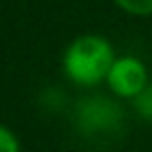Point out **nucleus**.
Wrapping results in <instances>:
<instances>
[{
	"label": "nucleus",
	"mask_w": 152,
	"mask_h": 152,
	"mask_svg": "<svg viewBox=\"0 0 152 152\" xmlns=\"http://www.w3.org/2000/svg\"><path fill=\"white\" fill-rule=\"evenodd\" d=\"M133 109H135V114L140 119L152 124V83H147V88L133 100Z\"/></svg>",
	"instance_id": "3"
},
{
	"label": "nucleus",
	"mask_w": 152,
	"mask_h": 152,
	"mask_svg": "<svg viewBox=\"0 0 152 152\" xmlns=\"http://www.w3.org/2000/svg\"><path fill=\"white\" fill-rule=\"evenodd\" d=\"M114 2L128 14H138V17L152 14V0H114Z\"/></svg>",
	"instance_id": "4"
},
{
	"label": "nucleus",
	"mask_w": 152,
	"mask_h": 152,
	"mask_svg": "<svg viewBox=\"0 0 152 152\" xmlns=\"http://www.w3.org/2000/svg\"><path fill=\"white\" fill-rule=\"evenodd\" d=\"M107 88L121 97V100H135L145 88H147V66L138 59V57H131V55H124V57H116L109 74H107Z\"/></svg>",
	"instance_id": "2"
},
{
	"label": "nucleus",
	"mask_w": 152,
	"mask_h": 152,
	"mask_svg": "<svg viewBox=\"0 0 152 152\" xmlns=\"http://www.w3.org/2000/svg\"><path fill=\"white\" fill-rule=\"evenodd\" d=\"M0 152H21V142L14 131H10L5 124H0Z\"/></svg>",
	"instance_id": "5"
},
{
	"label": "nucleus",
	"mask_w": 152,
	"mask_h": 152,
	"mask_svg": "<svg viewBox=\"0 0 152 152\" xmlns=\"http://www.w3.org/2000/svg\"><path fill=\"white\" fill-rule=\"evenodd\" d=\"M116 55L107 38L86 33L74 38L64 55H62V71L64 76L81 88H93L107 81V74L114 64Z\"/></svg>",
	"instance_id": "1"
}]
</instances>
